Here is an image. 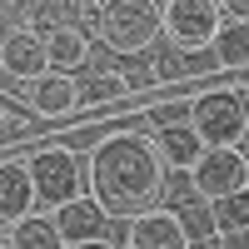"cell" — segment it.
I'll list each match as a JSON object with an SVG mask.
<instances>
[{"label":"cell","instance_id":"obj_1","mask_svg":"<svg viewBox=\"0 0 249 249\" xmlns=\"http://www.w3.org/2000/svg\"><path fill=\"white\" fill-rule=\"evenodd\" d=\"M90 199L105 210V219H140L144 210H160L164 184H170V170L160 164L150 135L140 130H120L105 135L90 150Z\"/></svg>","mask_w":249,"mask_h":249},{"label":"cell","instance_id":"obj_2","mask_svg":"<svg viewBox=\"0 0 249 249\" xmlns=\"http://www.w3.org/2000/svg\"><path fill=\"white\" fill-rule=\"evenodd\" d=\"M95 30L115 55H150L160 40V0H105Z\"/></svg>","mask_w":249,"mask_h":249},{"label":"cell","instance_id":"obj_3","mask_svg":"<svg viewBox=\"0 0 249 249\" xmlns=\"http://www.w3.org/2000/svg\"><path fill=\"white\" fill-rule=\"evenodd\" d=\"M190 130L204 140V150H244V135H249L244 90H204V95H195Z\"/></svg>","mask_w":249,"mask_h":249},{"label":"cell","instance_id":"obj_4","mask_svg":"<svg viewBox=\"0 0 249 249\" xmlns=\"http://www.w3.org/2000/svg\"><path fill=\"white\" fill-rule=\"evenodd\" d=\"M30 170V195H35V210H60V204H70L75 195H85L80 184H85V170H80V160L70 150H35L25 160Z\"/></svg>","mask_w":249,"mask_h":249},{"label":"cell","instance_id":"obj_5","mask_svg":"<svg viewBox=\"0 0 249 249\" xmlns=\"http://www.w3.org/2000/svg\"><path fill=\"white\" fill-rule=\"evenodd\" d=\"M219 25H224V15L214 0H164L160 5V35H170V45L179 55L210 50Z\"/></svg>","mask_w":249,"mask_h":249},{"label":"cell","instance_id":"obj_6","mask_svg":"<svg viewBox=\"0 0 249 249\" xmlns=\"http://www.w3.org/2000/svg\"><path fill=\"white\" fill-rule=\"evenodd\" d=\"M190 184H195V199H224V195H239L249 184V164L244 150H204L190 164Z\"/></svg>","mask_w":249,"mask_h":249},{"label":"cell","instance_id":"obj_7","mask_svg":"<svg viewBox=\"0 0 249 249\" xmlns=\"http://www.w3.org/2000/svg\"><path fill=\"white\" fill-rule=\"evenodd\" d=\"M0 70H5L10 80H20V85H30V80H40L50 65H45V40H40L35 30L15 25L0 35Z\"/></svg>","mask_w":249,"mask_h":249},{"label":"cell","instance_id":"obj_8","mask_svg":"<svg viewBox=\"0 0 249 249\" xmlns=\"http://www.w3.org/2000/svg\"><path fill=\"white\" fill-rule=\"evenodd\" d=\"M50 219H55L60 239H65V249H70V244H90V239H105V230H110L105 210H100V204H95L90 195H75L70 204H60V210H55Z\"/></svg>","mask_w":249,"mask_h":249},{"label":"cell","instance_id":"obj_9","mask_svg":"<svg viewBox=\"0 0 249 249\" xmlns=\"http://www.w3.org/2000/svg\"><path fill=\"white\" fill-rule=\"evenodd\" d=\"M124 249H190V239H184L175 210H144L140 219H130Z\"/></svg>","mask_w":249,"mask_h":249},{"label":"cell","instance_id":"obj_10","mask_svg":"<svg viewBox=\"0 0 249 249\" xmlns=\"http://www.w3.org/2000/svg\"><path fill=\"white\" fill-rule=\"evenodd\" d=\"M25 100H30V110H35V115L60 120V115H70V110L80 105V85H75V75H55V70H45L40 80H30Z\"/></svg>","mask_w":249,"mask_h":249},{"label":"cell","instance_id":"obj_11","mask_svg":"<svg viewBox=\"0 0 249 249\" xmlns=\"http://www.w3.org/2000/svg\"><path fill=\"white\" fill-rule=\"evenodd\" d=\"M150 144H155V155H160L164 170H184V175H190V164L204 155V140L190 130V120H179V124H160V130L150 135Z\"/></svg>","mask_w":249,"mask_h":249},{"label":"cell","instance_id":"obj_12","mask_svg":"<svg viewBox=\"0 0 249 249\" xmlns=\"http://www.w3.org/2000/svg\"><path fill=\"white\" fill-rule=\"evenodd\" d=\"M45 40V65L55 75H75V70H85V60H90V35L85 30H75V25H60L50 35H40Z\"/></svg>","mask_w":249,"mask_h":249},{"label":"cell","instance_id":"obj_13","mask_svg":"<svg viewBox=\"0 0 249 249\" xmlns=\"http://www.w3.org/2000/svg\"><path fill=\"white\" fill-rule=\"evenodd\" d=\"M35 210V195H30V170L25 160H5L0 164V224H15Z\"/></svg>","mask_w":249,"mask_h":249},{"label":"cell","instance_id":"obj_14","mask_svg":"<svg viewBox=\"0 0 249 249\" xmlns=\"http://www.w3.org/2000/svg\"><path fill=\"white\" fill-rule=\"evenodd\" d=\"M5 244H10V249H65V239H60V230H55V219H50V214H35V210H30L25 219L10 224Z\"/></svg>","mask_w":249,"mask_h":249},{"label":"cell","instance_id":"obj_15","mask_svg":"<svg viewBox=\"0 0 249 249\" xmlns=\"http://www.w3.org/2000/svg\"><path fill=\"white\" fill-rule=\"evenodd\" d=\"M210 50H214L219 65L244 70V60H249V20H224L214 30V40H210Z\"/></svg>","mask_w":249,"mask_h":249},{"label":"cell","instance_id":"obj_16","mask_svg":"<svg viewBox=\"0 0 249 249\" xmlns=\"http://www.w3.org/2000/svg\"><path fill=\"white\" fill-rule=\"evenodd\" d=\"M204 204H210L214 239H224V234H244V230H249V199H244V190H239V195H224V199H204Z\"/></svg>","mask_w":249,"mask_h":249},{"label":"cell","instance_id":"obj_17","mask_svg":"<svg viewBox=\"0 0 249 249\" xmlns=\"http://www.w3.org/2000/svg\"><path fill=\"white\" fill-rule=\"evenodd\" d=\"M20 5H25V30L50 35V30H60V25H70L75 0H20Z\"/></svg>","mask_w":249,"mask_h":249},{"label":"cell","instance_id":"obj_18","mask_svg":"<svg viewBox=\"0 0 249 249\" xmlns=\"http://www.w3.org/2000/svg\"><path fill=\"white\" fill-rule=\"evenodd\" d=\"M75 85H80V100H115V95L130 90V80H124V75H110V70H100V75H90V80H75Z\"/></svg>","mask_w":249,"mask_h":249},{"label":"cell","instance_id":"obj_19","mask_svg":"<svg viewBox=\"0 0 249 249\" xmlns=\"http://www.w3.org/2000/svg\"><path fill=\"white\" fill-rule=\"evenodd\" d=\"M179 120H190V105H160V110L150 115L155 130H160V124H179Z\"/></svg>","mask_w":249,"mask_h":249},{"label":"cell","instance_id":"obj_20","mask_svg":"<svg viewBox=\"0 0 249 249\" xmlns=\"http://www.w3.org/2000/svg\"><path fill=\"white\" fill-rule=\"evenodd\" d=\"M224 20H249V0H214Z\"/></svg>","mask_w":249,"mask_h":249},{"label":"cell","instance_id":"obj_21","mask_svg":"<svg viewBox=\"0 0 249 249\" xmlns=\"http://www.w3.org/2000/svg\"><path fill=\"white\" fill-rule=\"evenodd\" d=\"M70 249H115L110 239H90V244H70Z\"/></svg>","mask_w":249,"mask_h":249},{"label":"cell","instance_id":"obj_22","mask_svg":"<svg viewBox=\"0 0 249 249\" xmlns=\"http://www.w3.org/2000/svg\"><path fill=\"white\" fill-rule=\"evenodd\" d=\"M105 0H75V10H100Z\"/></svg>","mask_w":249,"mask_h":249},{"label":"cell","instance_id":"obj_23","mask_svg":"<svg viewBox=\"0 0 249 249\" xmlns=\"http://www.w3.org/2000/svg\"><path fill=\"white\" fill-rule=\"evenodd\" d=\"M0 249H10V244H5V234H0Z\"/></svg>","mask_w":249,"mask_h":249}]
</instances>
